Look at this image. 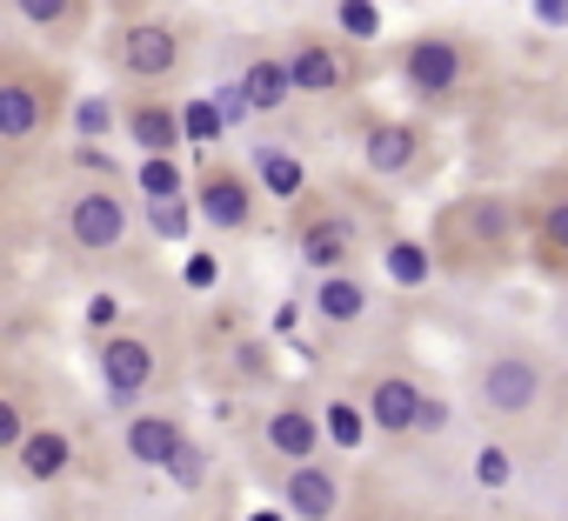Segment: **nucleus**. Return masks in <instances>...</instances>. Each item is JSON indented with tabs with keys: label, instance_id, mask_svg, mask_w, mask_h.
<instances>
[{
	"label": "nucleus",
	"instance_id": "24",
	"mask_svg": "<svg viewBox=\"0 0 568 521\" xmlns=\"http://www.w3.org/2000/svg\"><path fill=\"white\" fill-rule=\"evenodd\" d=\"M148 207H154V234H161V241H181V234H187V207H181V194L148 201Z\"/></svg>",
	"mask_w": 568,
	"mask_h": 521
},
{
	"label": "nucleus",
	"instance_id": "34",
	"mask_svg": "<svg viewBox=\"0 0 568 521\" xmlns=\"http://www.w3.org/2000/svg\"><path fill=\"white\" fill-rule=\"evenodd\" d=\"M247 521H281V514H247Z\"/></svg>",
	"mask_w": 568,
	"mask_h": 521
},
{
	"label": "nucleus",
	"instance_id": "20",
	"mask_svg": "<svg viewBox=\"0 0 568 521\" xmlns=\"http://www.w3.org/2000/svg\"><path fill=\"white\" fill-rule=\"evenodd\" d=\"M388 275H395L402 288H422V282H428V254H422L415 241H395V247H388Z\"/></svg>",
	"mask_w": 568,
	"mask_h": 521
},
{
	"label": "nucleus",
	"instance_id": "31",
	"mask_svg": "<svg viewBox=\"0 0 568 521\" xmlns=\"http://www.w3.org/2000/svg\"><path fill=\"white\" fill-rule=\"evenodd\" d=\"M0 441H8V448H21V441H28V428H21V415H14V408H0Z\"/></svg>",
	"mask_w": 568,
	"mask_h": 521
},
{
	"label": "nucleus",
	"instance_id": "21",
	"mask_svg": "<svg viewBox=\"0 0 568 521\" xmlns=\"http://www.w3.org/2000/svg\"><path fill=\"white\" fill-rule=\"evenodd\" d=\"M181 127H187V141H214L227 127V114H221V101H194V108H181Z\"/></svg>",
	"mask_w": 568,
	"mask_h": 521
},
{
	"label": "nucleus",
	"instance_id": "23",
	"mask_svg": "<svg viewBox=\"0 0 568 521\" xmlns=\"http://www.w3.org/2000/svg\"><path fill=\"white\" fill-rule=\"evenodd\" d=\"M342 28L355 41H375L382 34V8H375V0H342Z\"/></svg>",
	"mask_w": 568,
	"mask_h": 521
},
{
	"label": "nucleus",
	"instance_id": "29",
	"mask_svg": "<svg viewBox=\"0 0 568 521\" xmlns=\"http://www.w3.org/2000/svg\"><path fill=\"white\" fill-rule=\"evenodd\" d=\"M214 275H221L214 254H194V260H187V288H214Z\"/></svg>",
	"mask_w": 568,
	"mask_h": 521
},
{
	"label": "nucleus",
	"instance_id": "4",
	"mask_svg": "<svg viewBox=\"0 0 568 521\" xmlns=\"http://www.w3.org/2000/svg\"><path fill=\"white\" fill-rule=\"evenodd\" d=\"M455 74H462V54H455L448 41H415V54H408V81H415L422 94L455 88Z\"/></svg>",
	"mask_w": 568,
	"mask_h": 521
},
{
	"label": "nucleus",
	"instance_id": "33",
	"mask_svg": "<svg viewBox=\"0 0 568 521\" xmlns=\"http://www.w3.org/2000/svg\"><path fill=\"white\" fill-rule=\"evenodd\" d=\"M541 8V21H568V0H535Z\"/></svg>",
	"mask_w": 568,
	"mask_h": 521
},
{
	"label": "nucleus",
	"instance_id": "11",
	"mask_svg": "<svg viewBox=\"0 0 568 521\" xmlns=\"http://www.w3.org/2000/svg\"><path fill=\"white\" fill-rule=\"evenodd\" d=\"M415 161V134L408 127H375L368 134V167L375 174H395V167H408Z\"/></svg>",
	"mask_w": 568,
	"mask_h": 521
},
{
	"label": "nucleus",
	"instance_id": "1",
	"mask_svg": "<svg viewBox=\"0 0 568 521\" xmlns=\"http://www.w3.org/2000/svg\"><path fill=\"white\" fill-rule=\"evenodd\" d=\"M535 395H541V375H535V361H521V355H501V361H488V375H481V401H488V408H501V415H521Z\"/></svg>",
	"mask_w": 568,
	"mask_h": 521
},
{
	"label": "nucleus",
	"instance_id": "25",
	"mask_svg": "<svg viewBox=\"0 0 568 521\" xmlns=\"http://www.w3.org/2000/svg\"><path fill=\"white\" fill-rule=\"evenodd\" d=\"M168 474H174L181 488H201V474H207V461H201V448H194V441H181V448H174V461H168Z\"/></svg>",
	"mask_w": 568,
	"mask_h": 521
},
{
	"label": "nucleus",
	"instance_id": "7",
	"mask_svg": "<svg viewBox=\"0 0 568 521\" xmlns=\"http://www.w3.org/2000/svg\"><path fill=\"white\" fill-rule=\"evenodd\" d=\"M174 448H181V428H174V421L141 415V421L128 428V454H134V461H148V468H168V461H174Z\"/></svg>",
	"mask_w": 568,
	"mask_h": 521
},
{
	"label": "nucleus",
	"instance_id": "10",
	"mask_svg": "<svg viewBox=\"0 0 568 521\" xmlns=\"http://www.w3.org/2000/svg\"><path fill=\"white\" fill-rule=\"evenodd\" d=\"M34 94H28V81H8V88H0V134H8V141H28L34 134Z\"/></svg>",
	"mask_w": 568,
	"mask_h": 521
},
{
	"label": "nucleus",
	"instance_id": "6",
	"mask_svg": "<svg viewBox=\"0 0 568 521\" xmlns=\"http://www.w3.org/2000/svg\"><path fill=\"white\" fill-rule=\"evenodd\" d=\"M375 428H422V388L415 381H375Z\"/></svg>",
	"mask_w": 568,
	"mask_h": 521
},
{
	"label": "nucleus",
	"instance_id": "14",
	"mask_svg": "<svg viewBox=\"0 0 568 521\" xmlns=\"http://www.w3.org/2000/svg\"><path fill=\"white\" fill-rule=\"evenodd\" d=\"M21 468H28L34 481L61 474V468H68V435H28V441H21Z\"/></svg>",
	"mask_w": 568,
	"mask_h": 521
},
{
	"label": "nucleus",
	"instance_id": "15",
	"mask_svg": "<svg viewBox=\"0 0 568 521\" xmlns=\"http://www.w3.org/2000/svg\"><path fill=\"white\" fill-rule=\"evenodd\" d=\"M181 134H187V127H181V114H168V108H141V114H134V141L154 147V154H168Z\"/></svg>",
	"mask_w": 568,
	"mask_h": 521
},
{
	"label": "nucleus",
	"instance_id": "30",
	"mask_svg": "<svg viewBox=\"0 0 568 521\" xmlns=\"http://www.w3.org/2000/svg\"><path fill=\"white\" fill-rule=\"evenodd\" d=\"M74 121H81V134H101V127H108V101H81Z\"/></svg>",
	"mask_w": 568,
	"mask_h": 521
},
{
	"label": "nucleus",
	"instance_id": "22",
	"mask_svg": "<svg viewBox=\"0 0 568 521\" xmlns=\"http://www.w3.org/2000/svg\"><path fill=\"white\" fill-rule=\"evenodd\" d=\"M141 187H148V201H168V194H181V167H174L168 154H154V161L141 167Z\"/></svg>",
	"mask_w": 568,
	"mask_h": 521
},
{
	"label": "nucleus",
	"instance_id": "12",
	"mask_svg": "<svg viewBox=\"0 0 568 521\" xmlns=\"http://www.w3.org/2000/svg\"><path fill=\"white\" fill-rule=\"evenodd\" d=\"M201 214H207L214 227H241V221H247V187H234V181H207V187H201Z\"/></svg>",
	"mask_w": 568,
	"mask_h": 521
},
{
	"label": "nucleus",
	"instance_id": "17",
	"mask_svg": "<svg viewBox=\"0 0 568 521\" xmlns=\"http://www.w3.org/2000/svg\"><path fill=\"white\" fill-rule=\"evenodd\" d=\"M261 181H267V194H302V161L295 154H274V147H261Z\"/></svg>",
	"mask_w": 568,
	"mask_h": 521
},
{
	"label": "nucleus",
	"instance_id": "3",
	"mask_svg": "<svg viewBox=\"0 0 568 521\" xmlns=\"http://www.w3.org/2000/svg\"><path fill=\"white\" fill-rule=\"evenodd\" d=\"M128 68L134 74H148V81H161L168 68H174V34L161 28V21H141V28H128Z\"/></svg>",
	"mask_w": 568,
	"mask_h": 521
},
{
	"label": "nucleus",
	"instance_id": "19",
	"mask_svg": "<svg viewBox=\"0 0 568 521\" xmlns=\"http://www.w3.org/2000/svg\"><path fill=\"white\" fill-rule=\"evenodd\" d=\"M362 308H368V295H362L355 282H342V275H328V282H322V315H335V321H355Z\"/></svg>",
	"mask_w": 568,
	"mask_h": 521
},
{
	"label": "nucleus",
	"instance_id": "27",
	"mask_svg": "<svg viewBox=\"0 0 568 521\" xmlns=\"http://www.w3.org/2000/svg\"><path fill=\"white\" fill-rule=\"evenodd\" d=\"M475 481H481V488H501V481H508V454H501V448H481V454H475Z\"/></svg>",
	"mask_w": 568,
	"mask_h": 521
},
{
	"label": "nucleus",
	"instance_id": "32",
	"mask_svg": "<svg viewBox=\"0 0 568 521\" xmlns=\"http://www.w3.org/2000/svg\"><path fill=\"white\" fill-rule=\"evenodd\" d=\"M548 241L568 254V207H555V214H548Z\"/></svg>",
	"mask_w": 568,
	"mask_h": 521
},
{
	"label": "nucleus",
	"instance_id": "9",
	"mask_svg": "<svg viewBox=\"0 0 568 521\" xmlns=\"http://www.w3.org/2000/svg\"><path fill=\"white\" fill-rule=\"evenodd\" d=\"M241 88H247V101H254V108H267V114H274L281 101H288V88H295V68H274V61H254Z\"/></svg>",
	"mask_w": 568,
	"mask_h": 521
},
{
	"label": "nucleus",
	"instance_id": "16",
	"mask_svg": "<svg viewBox=\"0 0 568 521\" xmlns=\"http://www.w3.org/2000/svg\"><path fill=\"white\" fill-rule=\"evenodd\" d=\"M342 247H348V227H342V221H315V227L302 234V254L315 260V268H335Z\"/></svg>",
	"mask_w": 568,
	"mask_h": 521
},
{
	"label": "nucleus",
	"instance_id": "26",
	"mask_svg": "<svg viewBox=\"0 0 568 521\" xmlns=\"http://www.w3.org/2000/svg\"><path fill=\"white\" fill-rule=\"evenodd\" d=\"M328 435H335L342 448H362V415H355V408H328Z\"/></svg>",
	"mask_w": 568,
	"mask_h": 521
},
{
	"label": "nucleus",
	"instance_id": "28",
	"mask_svg": "<svg viewBox=\"0 0 568 521\" xmlns=\"http://www.w3.org/2000/svg\"><path fill=\"white\" fill-rule=\"evenodd\" d=\"M14 8H21L34 28H54V21H68V0H14Z\"/></svg>",
	"mask_w": 568,
	"mask_h": 521
},
{
	"label": "nucleus",
	"instance_id": "13",
	"mask_svg": "<svg viewBox=\"0 0 568 521\" xmlns=\"http://www.w3.org/2000/svg\"><path fill=\"white\" fill-rule=\"evenodd\" d=\"M267 441H274L281 454H315V441H322V435H315V421H308V415L281 408V415L267 421Z\"/></svg>",
	"mask_w": 568,
	"mask_h": 521
},
{
	"label": "nucleus",
	"instance_id": "5",
	"mask_svg": "<svg viewBox=\"0 0 568 521\" xmlns=\"http://www.w3.org/2000/svg\"><path fill=\"white\" fill-rule=\"evenodd\" d=\"M101 375H108V388H114V395H134V388L154 375L148 341H108V348H101Z\"/></svg>",
	"mask_w": 568,
	"mask_h": 521
},
{
	"label": "nucleus",
	"instance_id": "18",
	"mask_svg": "<svg viewBox=\"0 0 568 521\" xmlns=\"http://www.w3.org/2000/svg\"><path fill=\"white\" fill-rule=\"evenodd\" d=\"M288 68H295V88H308V94L335 88V54H322V48H302Z\"/></svg>",
	"mask_w": 568,
	"mask_h": 521
},
{
	"label": "nucleus",
	"instance_id": "2",
	"mask_svg": "<svg viewBox=\"0 0 568 521\" xmlns=\"http://www.w3.org/2000/svg\"><path fill=\"white\" fill-rule=\"evenodd\" d=\"M68 227H74V241H81V247H114V241H121V227H128V214H121V201H114V194H81V201H74V214H68Z\"/></svg>",
	"mask_w": 568,
	"mask_h": 521
},
{
	"label": "nucleus",
	"instance_id": "8",
	"mask_svg": "<svg viewBox=\"0 0 568 521\" xmlns=\"http://www.w3.org/2000/svg\"><path fill=\"white\" fill-rule=\"evenodd\" d=\"M288 508L308 514V521H328V514H335V481H328L322 468H295V474H288Z\"/></svg>",
	"mask_w": 568,
	"mask_h": 521
}]
</instances>
